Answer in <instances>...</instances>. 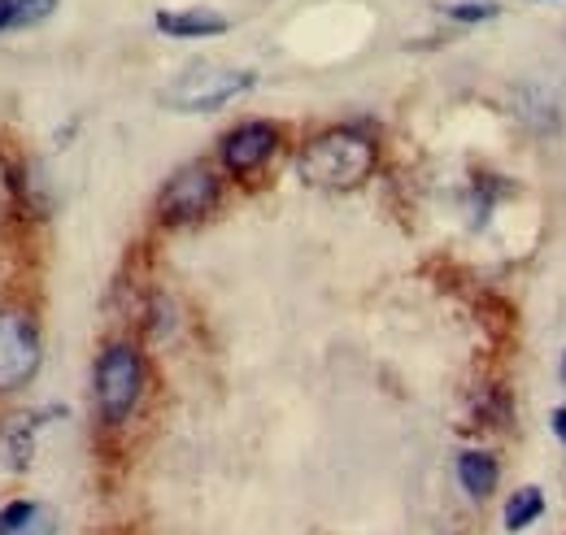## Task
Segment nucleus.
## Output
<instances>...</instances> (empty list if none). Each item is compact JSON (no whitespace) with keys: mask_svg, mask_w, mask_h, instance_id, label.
I'll use <instances>...</instances> for the list:
<instances>
[{"mask_svg":"<svg viewBox=\"0 0 566 535\" xmlns=\"http://www.w3.org/2000/svg\"><path fill=\"white\" fill-rule=\"evenodd\" d=\"M144 357L136 344H105L96 357V413L105 427H123L144 401Z\"/></svg>","mask_w":566,"mask_h":535,"instance_id":"2","label":"nucleus"},{"mask_svg":"<svg viewBox=\"0 0 566 535\" xmlns=\"http://www.w3.org/2000/svg\"><path fill=\"white\" fill-rule=\"evenodd\" d=\"M13 209H18V179H13L9 161L0 157V227L13 218Z\"/></svg>","mask_w":566,"mask_h":535,"instance_id":"14","label":"nucleus"},{"mask_svg":"<svg viewBox=\"0 0 566 535\" xmlns=\"http://www.w3.org/2000/svg\"><path fill=\"white\" fill-rule=\"evenodd\" d=\"M458 483L471 501H489L501 483V462L489 449H462L458 453Z\"/></svg>","mask_w":566,"mask_h":535,"instance_id":"8","label":"nucleus"},{"mask_svg":"<svg viewBox=\"0 0 566 535\" xmlns=\"http://www.w3.org/2000/svg\"><path fill=\"white\" fill-rule=\"evenodd\" d=\"M563 384H566V353H563Z\"/></svg>","mask_w":566,"mask_h":535,"instance_id":"16","label":"nucleus"},{"mask_svg":"<svg viewBox=\"0 0 566 535\" xmlns=\"http://www.w3.org/2000/svg\"><path fill=\"white\" fill-rule=\"evenodd\" d=\"M501 13V4L496 0H458V4H444V18H453V22H489Z\"/></svg>","mask_w":566,"mask_h":535,"instance_id":"13","label":"nucleus"},{"mask_svg":"<svg viewBox=\"0 0 566 535\" xmlns=\"http://www.w3.org/2000/svg\"><path fill=\"white\" fill-rule=\"evenodd\" d=\"M53 510L35 501H13L0 510V535H53Z\"/></svg>","mask_w":566,"mask_h":535,"instance_id":"10","label":"nucleus"},{"mask_svg":"<svg viewBox=\"0 0 566 535\" xmlns=\"http://www.w3.org/2000/svg\"><path fill=\"white\" fill-rule=\"evenodd\" d=\"M57 0H0V31H22L53 18Z\"/></svg>","mask_w":566,"mask_h":535,"instance_id":"11","label":"nucleus"},{"mask_svg":"<svg viewBox=\"0 0 566 535\" xmlns=\"http://www.w3.org/2000/svg\"><path fill=\"white\" fill-rule=\"evenodd\" d=\"M40 327L27 310H0V392H18L40 370Z\"/></svg>","mask_w":566,"mask_h":535,"instance_id":"5","label":"nucleus"},{"mask_svg":"<svg viewBox=\"0 0 566 535\" xmlns=\"http://www.w3.org/2000/svg\"><path fill=\"white\" fill-rule=\"evenodd\" d=\"M549 431L558 436V444H563V449H566V405H558V409L549 413Z\"/></svg>","mask_w":566,"mask_h":535,"instance_id":"15","label":"nucleus"},{"mask_svg":"<svg viewBox=\"0 0 566 535\" xmlns=\"http://www.w3.org/2000/svg\"><path fill=\"white\" fill-rule=\"evenodd\" d=\"M222 201V179L218 170L206 166V161H192L184 170H175L161 192H157V218L166 227H192L201 218H210L213 209Z\"/></svg>","mask_w":566,"mask_h":535,"instance_id":"4","label":"nucleus"},{"mask_svg":"<svg viewBox=\"0 0 566 535\" xmlns=\"http://www.w3.org/2000/svg\"><path fill=\"white\" fill-rule=\"evenodd\" d=\"M545 514H549V496H545L536 483H523V487H514V492L505 496V505H501V527L510 535H523V532H532Z\"/></svg>","mask_w":566,"mask_h":535,"instance_id":"9","label":"nucleus"},{"mask_svg":"<svg viewBox=\"0 0 566 535\" xmlns=\"http://www.w3.org/2000/svg\"><path fill=\"white\" fill-rule=\"evenodd\" d=\"M379 166V144L357 127H332L301 144L296 175L318 192H354Z\"/></svg>","mask_w":566,"mask_h":535,"instance_id":"1","label":"nucleus"},{"mask_svg":"<svg viewBox=\"0 0 566 535\" xmlns=\"http://www.w3.org/2000/svg\"><path fill=\"white\" fill-rule=\"evenodd\" d=\"M253 83H258L253 70L210 66V62H201V66L184 70V74L161 92V101H166L170 109H179V114H213V109L240 101Z\"/></svg>","mask_w":566,"mask_h":535,"instance_id":"3","label":"nucleus"},{"mask_svg":"<svg viewBox=\"0 0 566 535\" xmlns=\"http://www.w3.org/2000/svg\"><path fill=\"white\" fill-rule=\"evenodd\" d=\"M153 27L161 31V35H170V40H210V35H222L231 22L222 18V13H213V9H161L157 18H153Z\"/></svg>","mask_w":566,"mask_h":535,"instance_id":"7","label":"nucleus"},{"mask_svg":"<svg viewBox=\"0 0 566 535\" xmlns=\"http://www.w3.org/2000/svg\"><path fill=\"white\" fill-rule=\"evenodd\" d=\"M280 153V127L266 123V118H253V123H240L222 135L218 144V161L231 179H253L271 157Z\"/></svg>","mask_w":566,"mask_h":535,"instance_id":"6","label":"nucleus"},{"mask_svg":"<svg viewBox=\"0 0 566 535\" xmlns=\"http://www.w3.org/2000/svg\"><path fill=\"white\" fill-rule=\"evenodd\" d=\"M31 431H35V422H31V418H9V427H4V436H0L4 466L22 470L27 462H31Z\"/></svg>","mask_w":566,"mask_h":535,"instance_id":"12","label":"nucleus"}]
</instances>
